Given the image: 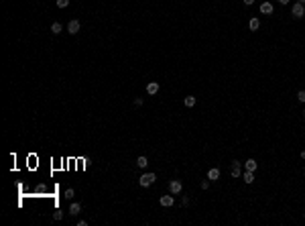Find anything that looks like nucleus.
<instances>
[{
    "instance_id": "obj_15",
    "label": "nucleus",
    "mask_w": 305,
    "mask_h": 226,
    "mask_svg": "<svg viewBox=\"0 0 305 226\" xmlns=\"http://www.w3.org/2000/svg\"><path fill=\"white\" fill-rule=\"evenodd\" d=\"M61 23H53V25H51V33H55V35H57V33H61Z\"/></svg>"
},
{
    "instance_id": "obj_6",
    "label": "nucleus",
    "mask_w": 305,
    "mask_h": 226,
    "mask_svg": "<svg viewBox=\"0 0 305 226\" xmlns=\"http://www.w3.org/2000/svg\"><path fill=\"white\" fill-rule=\"evenodd\" d=\"M159 202H161V206H165V208H169V206H173V195H163L161 200H159Z\"/></svg>"
},
{
    "instance_id": "obj_4",
    "label": "nucleus",
    "mask_w": 305,
    "mask_h": 226,
    "mask_svg": "<svg viewBox=\"0 0 305 226\" xmlns=\"http://www.w3.org/2000/svg\"><path fill=\"white\" fill-rule=\"evenodd\" d=\"M181 188H183V185H181V181H179V179H173V181L169 184L171 194H179V192H181Z\"/></svg>"
},
{
    "instance_id": "obj_13",
    "label": "nucleus",
    "mask_w": 305,
    "mask_h": 226,
    "mask_svg": "<svg viewBox=\"0 0 305 226\" xmlns=\"http://www.w3.org/2000/svg\"><path fill=\"white\" fill-rule=\"evenodd\" d=\"M136 165H139V167H147V165H149V159L144 157V155H140V157L136 159Z\"/></svg>"
},
{
    "instance_id": "obj_17",
    "label": "nucleus",
    "mask_w": 305,
    "mask_h": 226,
    "mask_svg": "<svg viewBox=\"0 0 305 226\" xmlns=\"http://www.w3.org/2000/svg\"><path fill=\"white\" fill-rule=\"evenodd\" d=\"M57 6L59 8H67L69 6V0H57Z\"/></svg>"
},
{
    "instance_id": "obj_23",
    "label": "nucleus",
    "mask_w": 305,
    "mask_h": 226,
    "mask_svg": "<svg viewBox=\"0 0 305 226\" xmlns=\"http://www.w3.org/2000/svg\"><path fill=\"white\" fill-rule=\"evenodd\" d=\"M244 4H246V6H250V4H254V0H244Z\"/></svg>"
},
{
    "instance_id": "obj_21",
    "label": "nucleus",
    "mask_w": 305,
    "mask_h": 226,
    "mask_svg": "<svg viewBox=\"0 0 305 226\" xmlns=\"http://www.w3.org/2000/svg\"><path fill=\"white\" fill-rule=\"evenodd\" d=\"M208 185H210V181H208V179L201 181V189H208Z\"/></svg>"
},
{
    "instance_id": "obj_16",
    "label": "nucleus",
    "mask_w": 305,
    "mask_h": 226,
    "mask_svg": "<svg viewBox=\"0 0 305 226\" xmlns=\"http://www.w3.org/2000/svg\"><path fill=\"white\" fill-rule=\"evenodd\" d=\"M183 102H185V106H187V108H191V106H195V98H193V96H187L185 100H183Z\"/></svg>"
},
{
    "instance_id": "obj_20",
    "label": "nucleus",
    "mask_w": 305,
    "mask_h": 226,
    "mask_svg": "<svg viewBox=\"0 0 305 226\" xmlns=\"http://www.w3.org/2000/svg\"><path fill=\"white\" fill-rule=\"evenodd\" d=\"M297 100H299V102H305V92H303V90L297 94Z\"/></svg>"
},
{
    "instance_id": "obj_7",
    "label": "nucleus",
    "mask_w": 305,
    "mask_h": 226,
    "mask_svg": "<svg viewBox=\"0 0 305 226\" xmlns=\"http://www.w3.org/2000/svg\"><path fill=\"white\" fill-rule=\"evenodd\" d=\"M260 12H263V14H273V4H270V2H263V4H260Z\"/></svg>"
},
{
    "instance_id": "obj_26",
    "label": "nucleus",
    "mask_w": 305,
    "mask_h": 226,
    "mask_svg": "<svg viewBox=\"0 0 305 226\" xmlns=\"http://www.w3.org/2000/svg\"><path fill=\"white\" fill-rule=\"evenodd\" d=\"M299 2H301V4H305V0H299Z\"/></svg>"
},
{
    "instance_id": "obj_2",
    "label": "nucleus",
    "mask_w": 305,
    "mask_h": 226,
    "mask_svg": "<svg viewBox=\"0 0 305 226\" xmlns=\"http://www.w3.org/2000/svg\"><path fill=\"white\" fill-rule=\"evenodd\" d=\"M79 29H81V25H79V20H77V19L69 20V25H67V33H69V35H77V33H79Z\"/></svg>"
},
{
    "instance_id": "obj_27",
    "label": "nucleus",
    "mask_w": 305,
    "mask_h": 226,
    "mask_svg": "<svg viewBox=\"0 0 305 226\" xmlns=\"http://www.w3.org/2000/svg\"><path fill=\"white\" fill-rule=\"evenodd\" d=\"M303 114H305V112H303Z\"/></svg>"
},
{
    "instance_id": "obj_12",
    "label": "nucleus",
    "mask_w": 305,
    "mask_h": 226,
    "mask_svg": "<svg viewBox=\"0 0 305 226\" xmlns=\"http://www.w3.org/2000/svg\"><path fill=\"white\" fill-rule=\"evenodd\" d=\"M248 27H250V31H259V27H260L259 19H250V23H248Z\"/></svg>"
},
{
    "instance_id": "obj_3",
    "label": "nucleus",
    "mask_w": 305,
    "mask_h": 226,
    "mask_svg": "<svg viewBox=\"0 0 305 226\" xmlns=\"http://www.w3.org/2000/svg\"><path fill=\"white\" fill-rule=\"evenodd\" d=\"M291 12H293V16H295V19H301V16L305 14V8H303V4H301V2H297V4L293 6V10H291Z\"/></svg>"
},
{
    "instance_id": "obj_9",
    "label": "nucleus",
    "mask_w": 305,
    "mask_h": 226,
    "mask_svg": "<svg viewBox=\"0 0 305 226\" xmlns=\"http://www.w3.org/2000/svg\"><path fill=\"white\" fill-rule=\"evenodd\" d=\"M244 167H246V171H256V161L254 159H248V161L244 163Z\"/></svg>"
},
{
    "instance_id": "obj_10",
    "label": "nucleus",
    "mask_w": 305,
    "mask_h": 226,
    "mask_svg": "<svg viewBox=\"0 0 305 226\" xmlns=\"http://www.w3.org/2000/svg\"><path fill=\"white\" fill-rule=\"evenodd\" d=\"M147 92L149 94H157L159 92V84H157V82H151V84L147 86Z\"/></svg>"
},
{
    "instance_id": "obj_19",
    "label": "nucleus",
    "mask_w": 305,
    "mask_h": 226,
    "mask_svg": "<svg viewBox=\"0 0 305 226\" xmlns=\"http://www.w3.org/2000/svg\"><path fill=\"white\" fill-rule=\"evenodd\" d=\"M65 198H67V200L74 198V189H71V188H69V189H65Z\"/></svg>"
},
{
    "instance_id": "obj_24",
    "label": "nucleus",
    "mask_w": 305,
    "mask_h": 226,
    "mask_svg": "<svg viewBox=\"0 0 305 226\" xmlns=\"http://www.w3.org/2000/svg\"><path fill=\"white\" fill-rule=\"evenodd\" d=\"M279 2H281V4H287V2H289V0H279Z\"/></svg>"
},
{
    "instance_id": "obj_1",
    "label": "nucleus",
    "mask_w": 305,
    "mask_h": 226,
    "mask_svg": "<svg viewBox=\"0 0 305 226\" xmlns=\"http://www.w3.org/2000/svg\"><path fill=\"white\" fill-rule=\"evenodd\" d=\"M155 179H157V175H155V173H143V175H140V179H139V184L143 185V188H149V185L155 184Z\"/></svg>"
},
{
    "instance_id": "obj_25",
    "label": "nucleus",
    "mask_w": 305,
    "mask_h": 226,
    "mask_svg": "<svg viewBox=\"0 0 305 226\" xmlns=\"http://www.w3.org/2000/svg\"><path fill=\"white\" fill-rule=\"evenodd\" d=\"M301 159H305V151H301Z\"/></svg>"
},
{
    "instance_id": "obj_5",
    "label": "nucleus",
    "mask_w": 305,
    "mask_h": 226,
    "mask_svg": "<svg viewBox=\"0 0 305 226\" xmlns=\"http://www.w3.org/2000/svg\"><path fill=\"white\" fill-rule=\"evenodd\" d=\"M218 177H220V169H218V167H212V169L208 171V179H210V181H216Z\"/></svg>"
},
{
    "instance_id": "obj_8",
    "label": "nucleus",
    "mask_w": 305,
    "mask_h": 226,
    "mask_svg": "<svg viewBox=\"0 0 305 226\" xmlns=\"http://www.w3.org/2000/svg\"><path fill=\"white\" fill-rule=\"evenodd\" d=\"M232 177H240V161H232Z\"/></svg>"
},
{
    "instance_id": "obj_22",
    "label": "nucleus",
    "mask_w": 305,
    "mask_h": 226,
    "mask_svg": "<svg viewBox=\"0 0 305 226\" xmlns=\"http://www.w3.org/2000/svg\"><path fill=\"white\" fill-rule=\"evenodd\" d=\"M134 106H143V98H136L134 100Z\"/></svg>"
},
{
    "instance_id": "obj_18",
    "label": "nucleus",
    "mask_w": 305,
    "mask_h": 226,
    "mask_svg": "<svg viewBox=\"0 0 305 226\" xmlns=\"http://www.w3.org/2000/svg\"><path fill=\"white\" fill-rule=\"evenodd\" d=\"M53 218H55V220H61V218H63V212H61V210H55V212H53Z\"/></svg>"
},
{
    "instance_id": "obj_14",
    "label": "nucleus",
    "mask_w": 305,
    "mask_h": 226,
    "mask_svg": "<svg viewBox=\"0 0 305 226\" xmlns=\"http://www.w3.org/2000/svg\"><path fill=\"white\" fill-rule=\"evenodd\" d=\"M69 212H71V214H74V216H77V214H79V212H81V206H79V204H71Z\"/></svg>"
},
{
    "instance_id": "obj_11",
    "label": "nucleus",
    "mask_w": 305,
    "mask_h": 226,
    "mask_svg": "<svg viewBox=\"0 0 305 226\" xmlns=\"http://www.w3.org/2000/svg\"><path fill=\"white\" fill-rule=\"evenodd\" d=\"M242 179L246 181V184H252V181H254V171H246L242 175Z\"/></svg>"
}]
</instances>
